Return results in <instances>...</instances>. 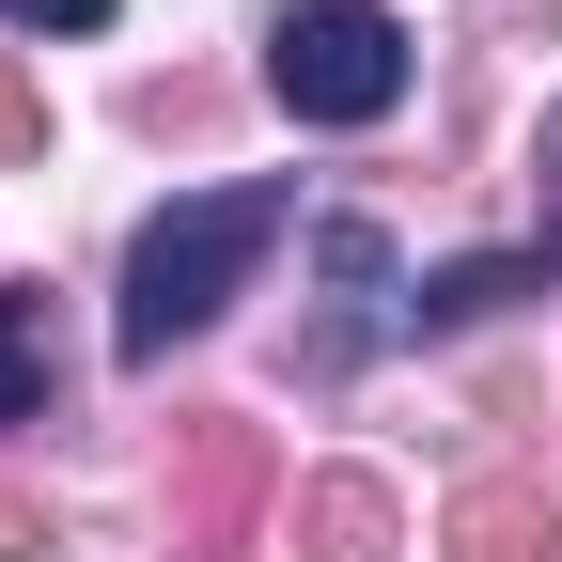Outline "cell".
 <instances>
[{"label":"cell","instance_id":"6da1fadb","mask_svg":"<svg viewBox=\"0 0 562 562\" xmlns=\"http://www.w3.org/2000/svg\"><path fill=\"white\" fill-rule=\"evenodd\" d=\"M266 250H281V188H188L172 220H140L110 344H125V360H172L188 328H220V313L250 297V266H266Z\"/></svg>","mask_w":562,"mask_h":562},{"label":"cell","instance_id":"7a4b0ae2","mask_svg":"<svg viewBox=\"0 0 562 562\" xmlns=\"http://www.w3.org/2000/svg\"><path fill=\"white\" fill-rule=\"evenodd\" d=\"M266 94L297 110V125H391L406 110V32L375 16V0H281Z\"/></svg>","mask_w":562,"mask_h":562},{"label":"cell","instance_id":"3957f363","mask_svg":"<svg viewBox=\"0 0 562 562\" xmlns=\"http://www.w3.org/2000/svg\"><path fill=\"white\" fill-rule=\"evenodd\" d=\"M266 484H281L266 422H250V406H188V422H172V484H157V516H172L188 562H220V547L266 516Z\"/></svg>","mask_w":562,"mask_h":562},{"label":"cell","instance_id":"277c9868","mask_svg":"<svg viewBox=\"0 0 562 562\" xmlns=\"http://www.w3.org/2000/svg\"><path fill=\"white\" fill-rule=\"evenodd\" d=\"M328 297H344V313L313 328V375H360L375 344L406 328V281H391V235H375V220H328Z\"/></svg>","mask_w":562,"mask_h":562},{"label":"cell","instance_id":"5b68a950","mask_svg":"<svg viewBox=\"0 0 562 562\" xmlns=\"http://www.w3.org/2000/svg\"><path fill=\"white\" fill-rule=\"evenodd\" d=\"M391 484L375 469H328V484H297V562H391Z\"/></svg>","mask_w":562,"mask_h":562},{"label":"cell","instance_id":"8992f818","mask_svg":"<svg viewBox=\"0 0 562 562\" xmlns=\"http://www.w3.org/2000/svg\"><path fill=\"white\" fill-rule=\"evenodd\" d=\"M453 547H484V562H562V501H547V484H469V501H453Z\"/></svg>","mask_w":562,"mask_h":562},{"label":"cell","instance_id":"52a82bcc","mask_svg":"<svg viewBox=\"0 0 562 562\" xmlns=\"http://www.w3.org/2000/svg\"><path fill=\"white\" fill-rule=\"evenodd\" d=\"M47 375H63L47 297H32V281H0V422H32V406H47Z\"/></svg>","mask_w":562,"mask_h":562},{"label":"cell","instance_id":"ba28073f","mask_svg":"<svg viewBox=\"0 0 562 562\" xmlns=\"http://www.w3.org/2000/svg\"><path fill=\"white\" fill-rule=\"evenodd\" d=\"M531 266L562 281V110H547V157H531Z\"/></svg>","mask_w":562,"mask_h":562},{"label":"cell","instance_id":"9c48e42d","mask_svg":"<svg viewBox=\"0 0 562 562\" xmlns=\"http://www.w3.org/2000/svg\"><path fill=\"white\" fill-rule=\"evenodd\" d=\"M32 157H47V94L0 63V172H32Z\"/></svg>","mask_w":562,"mask_h":562},{"label":"cell","instance_id":"30bf717a","mask_svg":"<svg viewBox=\"0 0 562 562\" xmlns=\"http://www.w3.org/2000/svg\"><path fill=\"white\" fill-rule=\"evenodd\" d=\"M16 32H110V0H0Z\"/></svg>","mask_w":562,"mask_h":562}]
</instances>
